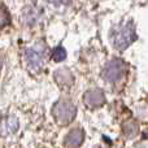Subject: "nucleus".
Returning a JSON list of instances; mask_svg holds the SVG:
<instances>
[{"mask_svg":"<svg viewBox=\"0 0 148 148\" xmlns=\"http://www.w3.org/2000/svg\"><path fill=\"white\" fill-rule=\"evenodd\" d=\"M134 39L135 38H134L133 26L129 25V26H125L123 29H121L120 34H118L114 39V44L118 47V49H123L125 47H127Z\"/></svg>","mask_w":148,"mask_h":148,"instance_id":"1","label":"nucleus"}]
</instances>
